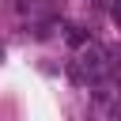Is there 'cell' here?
<instances>
[{
	"label": "cell",
	"instance_id": "cell-2",
	"mask_svg": "<svg viewBox=\"0 0 121 121\" xmlns=\"http://www.w3.org/2000/svg\"><path fill=\"white\" fill-rule=\"evenodd\" d=\"M113 23L121 26V0H113Z\"/></svg>",
	"mask_w": 121,
	"mask_h": 121
},
{
	"label": "cell",
	"instance_id": "cell-1",
	"mask_svg": "<svg viewBox=\"0 0 121 121\" xmlns=\"http://www.w3.org/2000/svg\"><path fill=\"white\" fill-rule=\"evenodd\" d=\"M68 42H72V45H87V34H83V26H68Z\"/></svg>",
	"mask_w": 121,
	"mask_h": 121
}]
</instances>
